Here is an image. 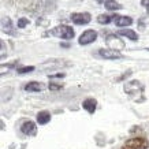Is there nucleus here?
Here are the masks:
<instances>
[{
  "label": "nucleus",
  "mask_w": 149,
  "mask_h": 149,
  "mask_svg": "<svg viewBox=\"0 0 149 149\" xmlns=\"http://www.w3.org/2000/svg\"><path fill=\"white\" fill-rule=\"evenodd\" d=\"M91 14L89 13H74L71 14V21L75 25H88L91 22Z\"/></svg>",
  "instance_id": "nucleus-5"
},
{
  "label": "nucleus",
  "mask_w": 149,
  "mask_h": 149,
  "mask_svg": "<svg viewBox=\"0 0 149 149\" xmlns=\"http://www.w3.org/2000/svg\"><path fill=\"white\" fill-rule=\"evenodd\" d=\"M99 55L101 56V58H104V59H111V60L122 58V55L119 54L116 49H107V48H105V49H104V48L99 49Z\"/></svg>",
  "instance_id": "nucleus-8"
},
{
  "label": "nucleus",
  "mask_w": 149,
  "mask_h": 149,
  "mask_svg": "<svg viewBox=\"0 0 149 149\" xmlns=\"http://www.w3.org/2000/svg\"><path fill=\"white\" fill-rule=\"evenodd\" d=\"M118 34H119V36H123V37H127V38H130L131 41L138 40V34H137L134 30H130V29H122V30L118 32Z\"/></svg>",
  "instance_id": "nucleus-14"
},
{
  "label": "nucleus",
  "mask_w": 149,
  "mask_h": 149,
  "mask_svg": "<svg viewBox=\"0 0 149 149\" xmlns=\"http://www.w3.org/2000/svg\"><path fill=\"white\" fill-rule=\"evenodd\" d=\"M51 78H63L64 77V74L62 72V74H55V75H49Z\"/></svg>",
  "instance_id": "nucleus-21"
},
{
  "label": "nucleus",
  "mask_w": 149,
  "mask_h": 149,
  "mask_svg": "<svg viewBox=\"0 0 149 149\" xmlns=\"http://www.w3.org/2000/svg\"><path fill=\"white\" fill-rule=\"evenodd\" d=\"M111 21H112V17H109L107 14H101V15L97 17V22H99L100 25H108Z\"/></svg>",
  "instance_id": "nucleus-16"
},
{
  "label": "nucleus",
  "mask_w": 149,
  "mask_h": 149,
  "mask_svg": "<svg viewBox=\"0 0 149 149\" xmlns=\"http://www.w3.org/2000/svg\"><path fill=\"white\" fill-rule=\"evenodd\" d=\"M107 44H109L111 49H123L125 48V42L116 34H108L107 36Z\"/></svg>",
  "instance_id": "nucleus-7"
},
{
  "label": "nucleus",
  "mask_w": 149,
  "mask_h": 149,
  "mask_svg": "<svg viewBox=\"0 0 149 149\" xmlns=\"http://www.w3.org/2000/svg\"><path fill=\"white\" fill-rule=\"evenodd\" d=\"M51 120V113L48 111H40L37 113V123L38 125H47Z\"/></svg>",
  "instance_id": "nucleus-13"
},
{
  "label": "nucleus",
  "mask_w": 149,
  "mask_h": 149,
  "mask_svg": "<svg viewBox=\"0 0 149 149\" xmlns=\"http://www.w3.org/2000/svg\"><path fill=\"white\" fill-rule=\"evenodd\" d=\"M27 23H29V21H27L26 18H19V21H18V27H21V29H23V27H26L27 26Z\"/></svg>",
  "instance_id": "nucleus-18"
},
{
  "label": "nucleus",
  "mask_w": 149,
  "mask_h": 149,
  "mask_svg": "<svg viewBox=\"0 0 149 149\" xmlns=\"http://www.w3.org/2000/svg\"><path fill=\"white\" fill-rule=\"evenodd\" d=\"M26 92H41L45 89V85L44 84H41V82H36V81H32L26 84L25 88H23Z\"/></svg>",
  "instance_id": "nucleus-9"
},
{
  "label": "nucleus",
  "mask_w": 149,
  "mask_h": 149,
  "mask_svg": "<svg viewBox=\"0 0 149 149\" xmlns=\"http://www.w3.org/2000/svg\"><path fill=\"white\" fill-rule=\"evenodd\" d=\"M1 29H3V32H6L7 34H11V36L15 34L14 27H13V23H11L10 18H3L1 19Z\"/></svg>",
  "instance_id": "nucleus-12"
},
{
  "label": "nucleus",
  "mask_w": 149,
  "mask_h": 149,
  "mask_svg": "<svg viewBox=\"0 0 149 149\" xmlns=\"http://www.w3.org/2000/svg\"><path fill=\"white\" fill-rule=\"evenodd\" d=\"M141 6L145 7L146 10H149V0H141Z\"/></svg>",
  "instance_id": "nucleus-20"
},
{
  "label": "nucleus",
  "mask_w": 149,
  "mask_h": 149,
  "mask_svg": "<svg viewBox=\"0 0 149 149\" xmlns=\"http://www.w3.org/2000/svg\"><path fill=\"white\" fill-rule=\"evenodd\" d=\"M107 1H109V0H97V3H100V4H105V3H107Z\"/></svg>",
  "instance_id": "nucleus-22"
},
{
  "label": "nucleus",
  "mask_w": 149,
  "mask_h": 149,
  "mask_svg": "<svg viewBox=\"0 0 149 149\" xmlns=\"http://www.w3.org/2000/svg\"><path fill=\"white\" fill-rule=\"evenodd\" d=\"M131 23H133V19H131L130 17H125V15H122V17H116V18H115V25L119 26V27L130 26Z\"/></svg>",
  "instance_id": "nucleus-11"
},
{
  "label": "nucleus",
  "mask_w": 149,
  "mask_h": 149,
  "mask_svg": "<svg viewBox=\"0 0 149 149\" xmlns=\"http://www.w3.org/2000/svg\"><path fill=\"white\" fill-rule=\"evenodd\" d=\"M51 34L55 37H60V38H64V40H70L75 36L74 34V29L71 26H67V25H60V26H56L51 30Z\"/></svg>",
  "instance_id": "nucleus-2"
},
{
  "label": "nucleus",
  "mask_w": 149,
  "mask_h": 149,
  "mask_svg": "<svg viewBox=\"0 0 149 149\" xmlns=\"http://www.w3.org/2000/svg\"><path fill=\"white\" fill-rule=\"evenodd\" d=\"M96 38H97V32L93 30V29H89V30H85V32L79 36L78 42H79L81 45H88V44L93 42Z\"/></svg>",
  "instance_id": "nucleus-4"
},
{
  "label": "nucleus",
  "mask_w": 149,
  "mask_h": 149,
  "mask_svg": "<svg viewBox=\"0 0 149 149\" xmlns=\"http://www.w3.org/2000/svg\"><path fill=\"white\" fill-rule=\"evenodd\" d=\"M144 91H145V88L140 81H130V82H127V84H125V93H127V95L131 96V97H134L137 101H140L138 95H140L142 99H145Z\"/></svg>",
  "instance_id": "nucleus-1"
},
{
  "label": "nucleus",
  "mask_w": 149,
  "mask_h": 149,
  "mask_svg": "<svg viewBox=\"0 0 149 149\" xmlns=\"http://www.w3.org/2000/svg\"><path fill=\"white\" fill-rule=\"evenodd\" d=\"M149 141L144 137H133L125 142L122 149H148Z\"/></svg>",
  "instance_id": "nucleus-3"
},
{
  "label": "nucleus",
  "mask_w": 149,
  "mask_h": 149,
  "mask_svg": "<svg viewBox=\"0 0 149 149\" xmlns=\"http://www.w3.org/2000/svg\"><path fill=\"white\" fill-rule=\"evenodd\" d=\"M82 107H84V109H86L89 113H95L96 107H97V101H96L95 99H92V97L85 99L84 103H82Z\"/></svg>",
  "instance_id": "nucleus-10"
},
{
  "label": "nucleus",
  "mask_w": 149,
  "mask_h": 149,
  "mask_svg": "<svg viewBox=\"0 0 149 149\" xmlns=\"http://www.w3.org/2000/svg\"><path fill=\"white\" fill-rule=\"evenodd\" d=\"M105 8L109 10V11H115V10H120L122 6L119 4L118 1H115V0H109V1L105 3Z\"/></svg>",
  "instance_id": "nucleus-15"
},
{
  "label": "nucleus",
  "mask_w": 149,
  "mask_h": 149,
  "mask_svg": "<svg viewBox=\"0 0 149 149\" xmlns=\"http://www.w3.org/2000/svg\"><path fill=\"white\" fill-rule=\"evenodd\" d=\"M33 70H34V67L29 66V67H19L17 71H18V74H26V72H32Z\"/></svg>",
  "instance_id": "nucleus-17"
},
{
  "label": "nucleus",
  "mask_w": 149,
  "mask_h": 149,
  "mask_svg": "<svg viewBox=\"0 0 149 149\" xmlns=\"http://www.w3.org/2000/svg\"><path fill=\"white\" fill-rule=\"evenodd\" d=\"M21 131H22L25 136H30L34 137L37 134V126L36 123L32 122V120H26L21 125Z\"/></svg>",
  "instance_id": "nucleus-6"
},
{
  "label": "nucleus",
  "mask_w": 149,
  "mask_h": 149,
  "mask_svg": "<svg viewBox=\"0 0 149 149\" xmlns=\"http://www.w3.org/2000/svg\"><path fill=\"white\" fill-rule=\"evenodd\" d=\"M51 91H59V89H62L63 86L62 85H58V84H54V82H49V85H48Z\"/></svg>",
  "instance_id": "nucleus-19"
}]
</instances>
